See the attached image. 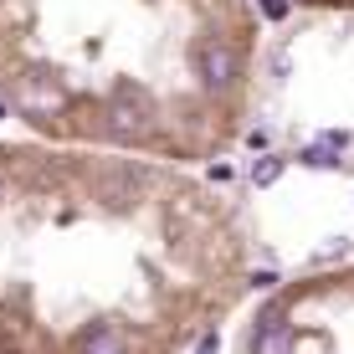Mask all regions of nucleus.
Segmentation results:
<instances>
[{"instance_id": "6", "label": "nucleus", "mask_w": 354, "mask_h": 354, "mask_svg": "<svg viewBox=\"0 0 354 354\" xmlns=\"http://www.w3.org/2000/svg\"><path fill=\"white\" fill-rule=\"evenodd\" d=\"M303 165H313V169H319V165H324V169H334V165H339V154H334V144H324V139H319V144H308V149H303Z\"/></svg>"}, {"instance_id": "2", "label": "nucleus", "mask_w": 354, "mask_h": 354, "mask_svg": "<svg viewBox=\"0 0 354 354\" xmlns=\"http://www.w3.org/2000/svg\"><path fill=\"white\" fill-rule=\"evenodd\" d=\"M190 62H195V77H201L205 93H231L241 82V52L226 41V36H205Z\"/></svg>"}, {"instance_id": "5", "label": "nucleus", "mask_w": 354, "mask_h": 354, "mask_svg": "<svg viewBox=\"0 0 354 354\" xmlns=\"http://www.w3.org/2000/svg\"><path fill=\"white\" fill-rule=\"evenodd\" d=\"M277 175H283V160H277V154H262V160L252 165V185H257V190L277 185Z\"/></svg>"}, {"instance_id": "8", "label": "nucleus", "mask_w": 354, "mask_h": 354, "mask_svg": "<svg viewBox=\"0 0 354 354\" xmlns=\"http://www.w3.org/2000/svg\"><path fill=\"white\" fill-rule=\"evenodd\" d=\"M216 349H221V339H216V334H205L201 344H195V354H216Z\"/></svg>"}, {"instance_id": "1", "label": "nucleus", "mask_w": 354, "mask_h": 354, "mask_svg": "<svg viewBox=\"0 0 354 354\" xmlns=\"http://www.w3.org/2000/svg\"><path fill=\"white\" fill-rule=\"evenodd\" d=\"M154 124V97L139 82H118L108 97V139L113 144H144Z\"/></svg>"}, {"instance_id": "9", "label": "nucleus", "mask_w": 354, "mask_h": 354, "mask_svg": "<svg viewBox=\"0 0 354 354\" xmlns=\"http://www.w3.org/2000/svg\"><path fill=\"white\" fill-rule=\"evenodd\" d=\"M0 118H6V103H0Z\"/></svg>"}, {"instance_id": "7", "label": "nucleus", "mask_w": 354, "mask_h": 354, "mask_svg": "<svg viewBox=\"0 0 354 354\" xmlns=\"http://www.w3.org/2000/svg\"><path fill=\"white\" fill-rule=\"evenodd\" d=\"M257 6H262V16H267V21H283L288 10H292V0H257Z\"/></svg>"}, {"instance_id": "3", "label": "nucleus", "mask_w": 354, "mask_h": 354, "mask_svg": "<svg viewBox=\"0 0 354 354\" xmlns=\"http://www.w3.org/2000/svg\"><path fill=\"white\" fill-rule=\"evenodd\" d=\"M93 185H97V201H108V205H139L149 175L133 169V165H124V160H113V165H103L93 175Z\"/></svg>"}, {"instance_id": "4", "label": "nucleus", "mask_w": 354, "mask_h": 354, "mask_svg": "<svg viewBox=\"0 0 354 354\" xmlns=\"http://www.w3.org/2000/svg\"><path fill=\"white\" fill-rule=\"evenodd\" d=\"M72 354H129V339H124V328H113V324H88L72 339Z\"/></svg>"}]
</instances>
